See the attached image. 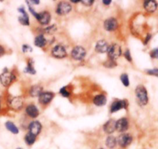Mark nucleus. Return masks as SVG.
<instances>
[{
  "label": "nucleus",
  "instance_id": "38",
  "mask_svg": "<svg viewBox=\"0 0 158 149\" xmlns=\"http://www.w3.org/2000/svg\"><path fill=\"white\" fill-rule=\"evenodd\" d=\"M5 53H6V50H5V48L3 47L2 45H0V57H2V56H4Z\"/></svg>",
  "mask_w": 158,
  "mask_h": 149
},
{
  "label": "nucleus",
  "instance_id": "22",
  "mask_svg": "<svg viewBox=\"0 0 158 149\" xmlns=\"http://www.w3.org/2000/svg\"><path fill=\"white\" fill-rule=\"evenodd\" d=\"M43 93V87L40 85H33L31 87L30 90H29V94L31 97H39L40 94Z\"/></svg>",
  "mask_w": 158,
  "mask_h": 149
},
{
  "label": "nucleus",
  "instance_id": "8",
  "mask_svg": "<svg viewBox=\"0 0 158 149\" xmlns=\"http://www.w3.org/2000/svg\"><path fill=\"white\" fill-rule=\"evenodd\" d=\"M52 55L55 58L57 59H63L67 56V53H66V49L62 45H56L54 46L52 49Z\"/></svg>",
  "mask_w": 158,
  "mask_h": 149
},
{
  "label": "nucleus",
  "instance_id": "40",
  "mask_svg": "<svg viewBox=\"0 0 158 149\" xmlns=\"http://www.w3.org/2000/svg\"><path fill=\"white\" fill-rule=\"evenodd\" d=\"M103 4L106 5V6H108V5H110L111 3V0H103Z\"/></svg>",
  "mask_w": 158,
  "mask_h": 149
},
{
  "label": "nucleus",
  "instance_id": "26",
  "mask_svg": "<svg viewBox=\"0 0 158 149\" xmlns=\"http://www.w3.org/2000/svg\"><path fill=\"white\" fill-rule=\"evenodd\" d=\"M24 140L26 145H29V146H31V145H32L35 142V140H36V136L31 134L30 132H28L27 134H26V136H25Z\"/></svg>",
  "mask_w": 158,
  "mask_h": 149
},
{
  "label": "nucleus",
  "instance_id": "20",
  "mask_svg": "<svg viewBox=\"0 0 158 149\" xmlns=\"http://www.w3.org/2000/svg\"><path fill=\"white\" fill-rule=\"evenodd\" d=\"M93 101H94V104L96 106L102 107L106 104L107 100H106V97L105 95H103V94H99V95L95 96Z\"/></svg>",
  "mask_w": 158,
  "mask_h": 149
},
{
  "label": "nucleus",
  "instance_id": "30",
  "mask_svg": "<svg viewBox=\"0 0 158 149\" xmlns=\"http://www.w3.org/2000/svg\"><path fill=\"white\" fill-rule=\"evenodd\" d=\"M146 73L149 75L155 76V77H158V68H154V69H151V70H147Z\"/></svg>",
  "mask_w": 158,
  "mask_h": 149
},
{
  "label": "nucleus",
  "instance_id": "41",
  "mask_svg": "<svg viewBox=\"0 0 158 149\" xmlns=\"http://www.w3.org/2000/svg\"><path fill=\"white\" fill-rule=\"evenodd\" d=\"M71 2H73V3H78V2H80V0H71Z\"/></svg>",
  "mask_w": 158,
  "mask_h": 149
},
{
  "label": "nucleus",
  "instance_id": "15",
  "mask_svg": "<svg viewBox=\"0 0 158 149\" xmlns=\"http://www.w3.org/2000/svg\"><path fill=\"white\" fill-rule=\"evenodd\" d=\"M29 132L31 134H34L35 136H37L42 130V125L40 121H33L31 122L29 125Z\"/></svg>",
  "mask_w": 158,
  "mask_h": 149
},
{
  "label": "nucleus",
  "instance_id": "28",
  "mask_svg": "<svg viewBox=\"0 0 158 149\" xmlns=\"http://www.w3.org/2000/svg\"><path fill=\"white\" fill-rule=\"evenodd\" d=\"M103 65H104V66H106V68H114L117 66L116 61H114V60H110V59L108 60H106V61L103 63Z\"/></svg>",
  "mask_w": 158,
  "mask_h": 149
},
{
  "label": "nucleus",
  "instance_id": "6",
  "mask_svg": "<svg viewBox=\"0 0 158 149\" xmlns=\"http://www.w3.org/2000/svg\"><path fill=\"white\" fill-rule=\"evenodd\" d=\"M72 10V6L66 2H61L56 7V13L60 15H65L69 14Z\"/></svg>",
  "mask_w": 158,
  "mask_h": 149
},
{
  "label": "nucleus",
  "instance_id": "32",
  "mask_svg": "<svg viewBox=\"0 0 158 149\" xmlns=\"http://www.w3.org/2000/svg\"><path fill=\"white\" fill-rule=\"evenodd\" d=\"M123 56H124V57L126 58V60H127V61L132 62V57H131V52H130L129 49H127V50L125 51V53H123Z\"/></svg>",
  "mask_w": 158,
  "mask_h": 149
},
{
  "label": "nucleus",
  "instance_id": "17",
  "mask_svg": "<svg viewBox=\"0 0 158 149\" xmlns=\"http://www.w3.org/2000/svg\"><path fill=\"white\" fill-rule=\"evenodd\" d=\"M116 121L114 119H110L109 121L106 122L103 125V131L106 133V134H112L116 131Z\"/></svg>",
  "mask_w": 158,
  "mask_h": 149
},
{
  "label": "nucleus",
  "instance_id": "2",
  "mask_svg": "<svg viewBox=\"0 0 158 149\" xmlns=\"http://www.w3.org/2000/svg\"><path fill=\"white\" fill-rule=\"evenodd\" d=\"M15 80L16 77L15 74L8 70L6 68L3 70V72L0 74V83L5 87H9Z\"/></svg>",
  "mask_w": 158,
  "mask_h": 149
},
{
  "label": "nucleus",
  "instance_id": "1",
  "mask_svg": "<svg viewBox=\"0 0 158 149\" xmlns=\"http://www.w3.org/2000/svg\"><path fill=\"white\" fill-rule=\"evenodd\" d=\"M135 94L137 101L140 106L143 107L148 104V100H149L148 91H147V89L143 85H138L136 87Z\"/></svg>",
  "mask_w": 158,
  "mask_h": 149
},
{
  "label": "nucleus",
  "instance_id": "9",
  "mask_svg": "<svg viewBox=\"0 0 158 149\" xmlns=\"http://www.w3.org/2000/svg\"><path fill=\"white\" fill-rule=\"evenodd\" d=\"M129 128V121L126 117H122L116 121V131L123 133Z\"/></svg>",
  "mask_w": 158,
  "mask_h": 149
},
{
  "label": "nucleus",
  "instance_id": "29",
  "mask_svg": "<svg viewBox=\"0 0 158 149\" xmlns=\"http://www.w3.org/2000/svg\"><path fill=\"white\" fill-rule=\"evenodd\" d=\"M60 94L64 97H69L70 96V93L67 91L66 87H63L60 90Z\"/></svg>",
  "mask_w": 158,
  "mask_h": 149
},
{
  "label": "nucleus",
  "instance_id": "44",
  "mask_svg": "<svg viewBox=\"0 0 158 149\" xmlns=\"http://www.w3.org/2000/svg\"><path fill=\"white\" fill-rule=\"evenodd\" d=\"M99 149H103V148H99Z\"/></svg>",
  "mask_w": 158,
  "mask_h": 149
},
{
  "label": "nucleus",
  "instance_id": "16",
  "mask_svg": "<svg viewBox=\"0 0 158 149\" xmlns=\"http://www.w3.org/2000/svg\"><path fill=\"white\" fill-rule=\"evenodd\" d=\"M109 46L110 45L108 44L107 42H106V40H99V41L96 43L95 50L96 52L100 53H104L107 52Z\"/></svg>",
  "mask_w": 158,
  "mask_h": 149
},
{
  "label": "nucleus",
  "instance_id": "4",
  "mask_svg": "<svg viewBox=\"0 0 158 149\" xmlns=\"http://www.w3.org/2000/svg\"><path fill=\"white\" fill-rule=\"evenodd\" d=\"M86 55V50L83 47V46H75L72 49L71 52V57L75 60H82L85 58Z\"/></svg>",
  "mask_w": 158,
  "mask_h": 149
},
{
  "label": "nucleus",
  "instance_id": "21",
  "mask_svg": "<svg viewBox=\"0 0 158 149\" xmlns=\"http://www.w3.org/2000/svg\"><path fill=\"white\" fill-rule=\"evenodd\" d=\"M46 43H47V40L45 38L44 35L43 34H40L37 36H35V40H34V44L40 48H43L46 46Z\"/></svg>",
  "mask_w": 158,
  "mask_h": 149
},
{
  "label": "nucleus",
  "instance_id": "35",
  "mask_svg": "<svg viewBox=\"0 0 158 149\" xmlns=\"http://www.w3.org/2000/svg\"><path fill=\"white\" fill-rule=\"evenodd\" d=\"M81 2L83 3V5H85V6H90L94 4V0H83V1H81Z\"/></svg>",
  "mask_w": 158,
  "mask_h": 149
},
{
  "label": "nucleus",
  "instance_id": "19",
  "mask_svg": "<svg viewBox=\"0 0 158 149\" xmlns=\"http://www.w3.org/2000/svg\"><path fill=\"white\" fill-rule=\"evenodd\" d=\"M26 112L27 115L32 118H36L40 114V111H39L38 108L34 104L28 105L26 109Z\"/></svg>",
  "mask_w": 158,
  "mask_h": 149
},
{
  "label": "nucleus",
  "instance_id": "42",
  "mask_svg": "<svg viewBox=\"0 0 158 149\" xmlns=\"http://www.w3.org/2000/svg\"><path fill=\"white\" fill-rule=\"evenodd\" d=\"M16 149H23V148H17Z\"/></svg>",
  "mask_w": 158,
  "mask_h": 149
},
{
  "label": "nucleus",
  "instance_id": "11",
  "mask_svg": "<svg viewBox=\"0 0 158 149\" xmlns=\"http://www.w3.org/2000/svg\"><path fill=\"white\" fill-rule=\"evenodd\" d=\"M35 19L41 25H48L51 20V15L49 12L43 11L42 12H38Z\"/></svg>",
  "mask_w": 158,
  "mask_h": 149
},
{
  "label": "nucleus",
  "instance_id": "25",
  "mask_svg": "<svg viewBox=\"0 0 158 149\" xmlns=\"http://www.w3.org/2000/svg\"><path fill=\"white\" fill-rule=\"evenodd\" d=\"M24 72L26 74H31V75H34L36 74V70H35V67H34V62L32 60H29L27 63V66L25 68Z\"/></svg>",
  "mask_w": 158,
  "mask_h": 149
},
{
  "label": "nucleus",
  "instance_id": "7",
  "mask_svg": "<svg viewBox=\"0 0 158 149\" xmlns=\"http://www.w3.org/2000/svg\"><path fill=\"white\" fill-rule=\"evenodd\" d=\"M128 107V102L127 100H117L112 103L110 106V113H115L121 109H127Z\"/></svg>",
  "mask_w": 158,
  "mask_h": 149
},
{
  "label": "nucleus",
  "instance_id": "27",
  "mask_svg": "<svg viewBox=\"0 0 158 149\" xmlns=\"http://www.w3.org/2000/svg\"><path fill=\"white\" fill-rule=\"evenodd\" d=\"M120 80H121L122 83H123L125 87L130 86V79L127 74H123L120 75Z\"/></svg>",
  "mask_w": 158,
  "mask_h": 149
},
{
  "label": "nucleus",
  "instance_id": "12",
  "mask_svg": "<svg viewBox=\"0 0 158 149\" xmlns=\"http://www.w3.org/2000/svg\"><path fill=\"white\" fill-rule=\"evenodd\" d=\"M103 26H104V29L106 31L111 32V31H114L117 29L118 23H117V20L115 18H109L105 20L104 23H103Z\"/></svg>",
  "mask_w": 158,
  "mask_h": 149
},
{
  "label": "nucleus",
  "instance_id": "43",
  "mask_svg": "<svg viewBox=\"0 0 158 149\" xmlns=\"http://www.w3.org/2000/svg\"><path fill=\"white\" fill-rule=\"evenodd\" d=\"M0 110H1V102H0Z\"/></svg>",
  "mask_w": 158,
  "mask_h": 149
},
{
  "label": "nucleus",
  "instance_id": "18",
  "mask_svg": "<svg viewBox=\"0 0 158 149\" xmlns=\"http://www.w3.org/2000/svg\"><path fill=\"white\" fill-rule=\"evenodd\" d=\"M157 2L154 0H146L143 2V7L148 12H154L157 9Z\"/></svg>",
  "mask_w": 158,
  "mask_h": 149
},
{
  "label": "nucleus",
  "instance_id": "3",
  "mask_svg": "<svg viewBox=\"0 0 158 149\" xmlns=\"http://www.w3.org/2000/svg\"><path fill=\"white\" fill-rule=\"evenodd\" d=\"M108 57L110 60H112L115 61L117 59L121 56L122 49L121 47L118 44H112L109 46L107 50Z\"/></svg>",
  "mask_w": 158,
  "mask_h": 149
},
{
  "label": "nucleus",
  "instance_id": "39",
  "mask_svg": "<svg viewBox=\"0 0 158 149\" xmlns=\"http://www.w3.org/2000/svg\"><path fill=\"white\" fill-rule=\"evenodd\" d=\"M151 37H152V36H151V34H148V36H147L146 38H145V40H144V44H145V45L148 44V42H149L150 40H151Z\"/></svg>",
  "mask_w": 158,
  "mask_h": 149
},
{
  "label": "nucleus",
  "instance_id": "10",
  "mask_svg": "<svg viewBox=\"0 0 158 149\" xmlns=\"http://www.w3.org/2000/svg\"><path fill=\"white\" fill-rule=\"evenodd\" d=\"M23 103H24V100H23V99L21 97H12L9 100V107L13 110H15V111L21 109L23 105Z\"/></svg>",
  "mask_w": 158,
  "mask_h": 149
},
{
  "label": "nucleus",
  "instance_id": "33",
  "mask_svg": "<svg viewBox=\"0 0 158 149\" xmlns=\"http://www.w3.org/2000/svg\"><path fill=\"white\" fill-rule=\"evenodd\" d=\"M150 55H151V58L158 59V47L153 49L151 52V53H150Z\"/></svg>",
  "mask_w": 158,
  "mask_h": 149
},
{
  "label": "nucleus",
  "instance_id": "34",
  "mask_svg": "<svg viewBox=\"0 0 158 149\" xmlns=\"http://www.w3.org/2000/svg\"><path fill=\"white\" fill-rule=\"evenodd\" d=\"M56 30V25H52V26H48L46 29V31L47 33H52L54 31Z\"/></svg>",
  "mask_w": 158,
  "mask_h": 149
},
{
  "label": "nucleus",
  "instance_id": "5",
  "mask_svg": "<svg viewBox=\"0 0 158 149\" xmlns=\"http://www.w3.org/2000/svg\"><path fill=\"white\" fill-rule=\"evenodd\" d=\"M133 142V137L127 133H123L117 138V144L121 148H125L129 146Z\"/></svg>",
  "mask_w": 158,
  "mask_h": 149
},
{
  "label": "nucleus",
  "instance_id": "13",
  "mask_svg": "<svg viewBox=\"0 0 158 149\" xmlns=\"http://www.w3.org/2000/svg\"><path fill=\"white\" fill-rule=\"evenodd\" d=\"M54 94L52 92H43L40 96H39V101L42 104L46 105L50 103L54 97Z\"/></svg>",
  "mask_w": 158,
  "mask_h": 149
},
{
  "label": "nucleus",
  "instance_id": "31",
  "mask_svg": "<svg viewBox=\"0 0 158 149\" xmlns=\"http://www.w3.org/2000/svg\"><path fill=\"white\" fill-rule=\"evenodd\" d=\"M22 51L23 53H28V52H32V48L30 46L27 44H23L22 46Z\"/></svg>",
  "mask_w": 158,
  "mask_h": 149
},
{
  "label": "nucleus",
  "instance_id": "36",
  "mask_svg": "<svg viewBox=\"0 0 158 149\" xmlns=\"http://www.w3.org/2000/svg\"><path fill=\"white\" fill-rule=\"evenodd\" d=\"M29 12H30V13L32 14V15H33V16L35 17V18L37 16V14H38V12H35V11L34 10L33 8L32 7V6H29Z\"/></svg>",
  "mask_w": 158,
  "mask_h": 149
},
{
  "label": "nucleus",
  "instance_id": "37",
  "mask_svg": "<svg viewBox=\"0 0 158 149\" xmlns=\"http://www.w3.org/2000/svg\"><path fill=\"white\" fill-rule=\"evenodd\" d=\"M26 2L28 5H29V4L38 5V4H40V0H30V1H26Z\"/></svg>",
  "mask_w": 158,
  "mask_h": 149
},
{
  "label": "nucleus",
  "instance_id": "14",
  "mask_svg": "<svg viewBox=\"0 0 158 149\" xmlns=\"http://www.w3.org/2000/svg\"><path fill=\"white\" fill-rule=\"evenodd\" d=\"M18 12H20V14H21V15L19 16V22L22 25H23V26H29L30 23H29V15L27 14L26 11L25 10L24 7L19 8Z\"/></svg>",
  "mask_w": 158,
  "mask_h": 149
},
{
  "label": "nucleus",
  "instance_id": "24",
  "mask_svg": "<svg viewBox=\"0 0 158 149\" xmlns=\"http://www.w3.org/2000/svg\"><path fill=\"white\" fill-rule=\"evenodd\" d=\"M117 145V139L116 138V137L112 135H110L109 137H107L106 140V145L108 148L110 149H114L116 148Z\"/></svg>",
  "mask_w": 158,
  "mask_h": 149
},
{
  "label": "nucleus",
  "instance_id": "23",
  "mask_svg": "<svg viewBox=\"0 0 158 149\" xmlns=\"http://www.w3.org/2000/svg\"><path fill=\"white\" fill-rule=\"evenodd\" d=\"M5 127H6V128L8 131H10L11 133H12V134H17L19 132V128L15 126V125L13 122L10 121H6V123H5Z\"/></svg>",
  "mask_w": 158,
  "mask_h": 149
}]
</instances>
